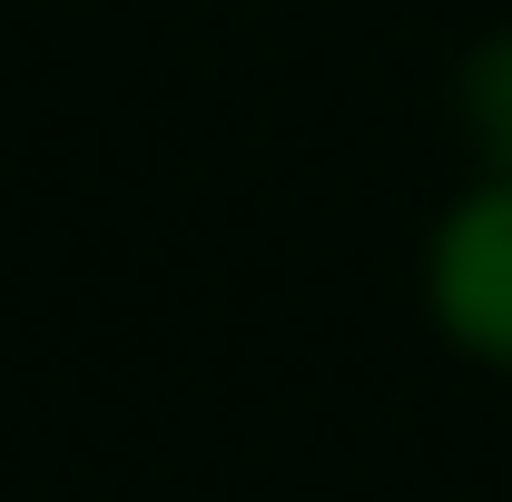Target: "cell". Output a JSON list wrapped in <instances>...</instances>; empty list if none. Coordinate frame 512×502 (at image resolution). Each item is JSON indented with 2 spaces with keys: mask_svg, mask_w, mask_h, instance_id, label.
Here are the masks:
<instances>
[{
  "mask_svg": "<svg viewBox=\"0 0 512 502\" xmlns=\"http://www.w3.org/2000/svg\"><path fill=\"white\" fill-rule=\"evenodd\" d=\"M453 119H463V148L512 178V30H493V40L463 50V69H453Z\"/></svg>",
  "mask_w": 512,
  "mask_h": 502,
  "instance_id": "7a4b0ae2",
  "label": "cell"
},
{
  "mask_svg": "<svg viewBox=\"0 0 512 502\" xmlns=\"http://www.w3.org/2000/svg\"><path fill=\"white\" fill-rule=\"evenodd\" d=\"M424 315L453 355L512 375V178L483 168L424 237Z\"/></svg>",
  "mask_w": 512,
  "mask_h": 502,
  "instance_id": "6da1fadb",
  "label": "cell"
}]
</instances>
